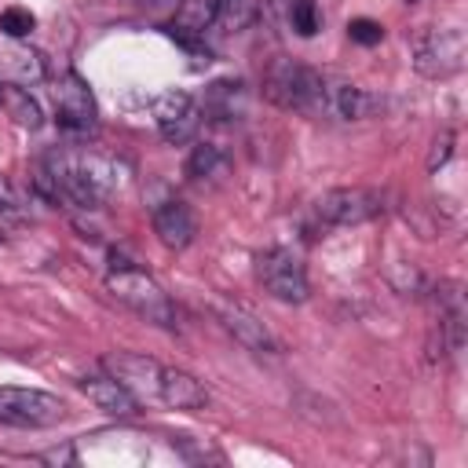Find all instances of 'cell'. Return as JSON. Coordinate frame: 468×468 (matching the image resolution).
Returning <instances> with one entry per match:
<instances>
[{
  "mask_svg": "<svg viewBox=\"0 0 468 468\" xmlns=\"http://www.w3.org/2000/svg\"><path fill=\"white\" fill-rule=\"evenodd\" d=\"M37 194L48 201H62L73 208H102L113 190L121 186V168L113 157L95 150H69L55 146L44 157V168L33 179Z\"/></svg>",
  "mask_w": 468,
  "mask_h": 468,
  "instance_id": "1",
  "label": "cell"
},
{
  "mask_svg": "<svg viewBox=\"0 0 468 468\" xmlns=\"http://www.w3.org/2000/svg\"><path fill=\"white\" fill-rule=\"evenodd\" d=\"M263 95L282 106V110H296V113H322V99H325V77L296 58H274L263 73Z\"/></svg>",
  "mask_w": 468,
  "mask_h": 468,
  "instance_id": "2",
  "label": "cell"
},
{
  "mask_svg": "<svg viewBox=\"0 0 468 468\" xmlns=\"http://www.w3.org/2000/svg\"><path fill=\"white\" fill-rule=\"evenodd\" d=\"M106 289L113 292V300H121L128 311H135L139 318H146L150 325H161V329H176V307L168 300V292L139 267L117 260L113 271L106 274Z\"/></svg>",
  "mask_w": 468,
  "mask_h": 468,
  "instance_id": "3",
  "label": "cell"
},
{
  "mask_svg": "<svg viewBox=\"0 0 468 468\" xmlns=\"http://www.w3.org/2000/svg\"><path fill=\"white\" fill-rule=\"evenodd\" d=\"M55 121H58V132L69 139H88L99 128L95 95L88 80H80L77 73H62L55 84Z\"/></svg>",
  "mask_w": 468,
  "mask_h": 468,
  "instance_id": "4",
  "label": "cell"
},
{
  "mask_svg": "<svg viewBox=\"0 0 468 468\" xmlns=\"http://www.w3.org/2000/svg\"><path fill=\"white\" fill-rule=\"evenodd\" d=\"M62 417H66V406L51 391L0 388V424H11V428H51Z\"/></svg>",
  "mask_w": 468,
  "mask_h": 468,
  "instance_id": "5",
  "label": "cell"
},
{
  "mask_svg": "<svg viewBox=\"0 0 468 468\" xmlns=\"http://www.w3.org/2000/svg\"><path fill=\"white\" fill-rule=\"evenodd\" d=\"M256 278H260V285L274 296V300H282V303H303L307 300V274H303V263H300V256L296 252H289V249H263L260 256H256Z\"/></svg>",
  "mask_w": 468,
  "mask_h": 468,
  "instance_id": "6",
  "label": "cell"
},
{
  "mask_svg": "<svg viewBox=\"0 0 468 468\" xmlns=\"http://www.w3.org/2000/svg\"><path fill=\"white\" fill-rule=\"evenodd\" d=\"M464 29L446 26V29H428L413 40V66L424 77H453L464 66Z\"/></svg>",
  "mask_w": 468,
  "mask_h": 468,
  "instance_id": "7",
  "label": "cell"
},
{
  "mask_svg": "<svg viewBox=\"0 0 468 468\" xmlns=\"http://www.w3.org/2000/svg\"><path fill=\"white\" fill-rule=\"evenodd\" d=\"M380 208H384V197L380 190H369V186H336L314 201L318 219L329 227H358L380 216Z\"/></svg>",
  "mask_w": 468,
  "mask_h": 468,
  "instance_id": "8",
  "label": "cell"
},
{
  "mask_svg": "<svg viewBox=\"0 0 468 468\" xmlns=\"http://www.w3.org/2000/svg\"><path fill=\"white\" fill-rule=\"evenodd\" d=\"M154 121H157V132L165 135V143L183 146V143H190L197 135L201 110H197L194 95H186V91H165L154 102Z\"/></svg>",
  "mask_w": 468,
  "mask_h": 468,
  "instance_id": "9",
  "label": "cell"
},
{
  "mask_svg": "<svg viewBox=\"0 0 468 468\" xmlns=\"http://www.w3.org/2000/svg\"><path fill=\"white\" fill-rule=\"evenodd\" d=\"M384 102L358 88V84H347V80H325V99H322V113H333L340 121H366L380 110Z\"/></svg>",
  "mask_w": 468,
  "mask_h": 468,
  "instance_id": "10",
  "label": "cell"
},
{
  "mask_svg": "<svg viewBox=\"0 0 468 468\" xmlns=\"http://www.w3.org/2000/svg\"><path fill=\"white\" fill-rule=\"evenodd\" d=\"M216 314H219V322H223V329L241 344V347H249V351H260V355H274L278 351V344H274V336L267 333V325L256 318V314H249L245 307H230V303H219L216 307Z\"/></svg>",
  "mask_w": 468,
  "mask_h": 468,
  "instance_id": "11",
  "label": "cell"
},
{
  "mask_svg": "<svg viewBox=\"0 0 468 468\" xmlns=\"http://www.w3.org/2000/svg\"><path fill=\"white\" fill-rule=\"evenodd\" d=\"M201 117L205 121H216V124H227V121H241L245 117V84L241 80H212L201 95Z\"/></svg>",
  "mask_w": 468,
  "mask_h": 468,
  "instance_id": "12",
  "label": "cell"
},
{
  "mask_svg": "<svg viewBox=\"0 0 468 468\" xmlns=\"http://www.w3.org/2000/svg\"><path fill=\"white\" fill-rule=\"evenodd\" d=\"M154 234L161 238L165 249H186V245L194 241V234H197L194 212H190L183 201H176V197L161 201V205L154 208Z\"/></svg>",
  "mask_w": 468,
  "mask_h": 468,
  "instance_id": "13",
  "label": "cell"
},
{
  "mask_svg": "<svg viewBox=\"0 0 468 468\" xmlns=\"http://www.w3.org/2000/svg\"><path fill=\"white\" fill-rule=\"evenodd\" d=\"M157 399L172 410H201L208 402V391L205 384L186 373V369H172V366H161V377H157Z\"/></svg>",
  "mask_w": 468,
  "mask_h": 468,
  "instance_id": "14",
  "label": "cell"
},
{
  "mask_svg": "<svg viewBox=\"0 0 468 468\" xmlns=\"http://www.w3.org/2000/svg\"><path fill=\"white\" fill-rule=\"evenodd\" d=\"M80 391L88 395V402H95L102 413L110 417H135L139 413V399L132 388H124L117 377H84Z\"/></svg>",
  "mask_w": 468,
  "mask_h": 468,
  "instance_id": "15",
  "label": "cell"
},
{
  "mask_svg": "<svg viewBox=\"0 0 468 468\" xmlns=\"http://www.w3.org/2000/svg\"><path fill=\"white\" fill-rule=\"evenodd\" d=\"M216 18H219V0H179V11L168 33L176 40H190V37H201L208 26H216Z\"/></svg>",
  "mask_w": 468,
  "mask_h": 468,
  "instance_id": "16",
  "label": "cell"
},
{
  "mask_svg": "<svg viewBox=\"0 0 468 468\" xmlns=\"http://www.w3.org/2000/svg\"><path fill=\"white\" fill-rule=\"evenodd\" d=\"M110 369L113 377L124 384V388H139L146 395H157V377H161V366L154 358H143V355H117L110 358Z\"/></svg>",
  "mask_w": 468,
  "mask_h": 468,
  "instance_id": "17",
  "label": "cell"
},
{
  "mask_svg": "<svg viewBox=\"0 0 468 468\" xmlns=\"http://www.w3.org/2000/svg\"><path fill=\"white\" fill-rule=\"evenodd\" d=\"M4 69L15 77V84H37V80H44V58H40V51H29V48H7L4 55Z\"/></svg>",
  "mask_w": 468,
  "mask_h": 468,
  "instance_id": "18",
  "label": "cell"
},
{
  "mask_svg": "<svg viewBox=\"0 0 468 468\" xmlns=\"http://www.w3.org/2000/svg\"><path fill=\"white\" fill-rule=\"evenodd\" d=\"M186 176L190 179H219L227 176V154L212 143H197L194 154L186 157Z\"/></svg>",
  "mask_w": 468,
  "mask_h": 468,
  "instance_id": "19",
  "label": "cell"
},
{
  "mask_svg": "<svg viewBox=\"0 0 468 468\" xmlns=\"http://www.w3.org/2000/svg\"><path fill=\"white\" fill-rule=\"evenodd\" d=\"M0 106H7V113H11L22 128H40V106H37V99H33L22 84H4Z\"/></svg>",
  "mask_w": 468,
  "mask_h": 468,
  "instance_id": "20",
  "label": "cell"
},
{
  "mask_svg": "<svg viewBox=\"0 0 468 468\" xmlns=\"http://www.w3.org/2000/svg\"><path fill=\"white\" fill-rule=\"evenodd\" d=\"M289 26L296 37H314L322 29V7L314 0H292L289 4Z\"/></svg>",
  "mask_w": 468,
  "mask_h": 468,
  "instance_id": "21",
  "label": "cell"
},
{
  "mask_svg": "<svg viewBox=\"0 0 468 468\" xmlns=\"http://www.w3.org/2000/svg\"><path fill=\"white\" fill-rule=\"evenodd\" d=\"M256 15H260V0H219V18L216 22H227L230 29H241Z\"/></svg>",
  "mask_w": 468,
  "mask_h": 468,
  "instance_id": "22",
  "label": "cell"
},
{
  "mask_svg": "<svg viewBox=\"0 0 468 468\" xmlns=\"http://www.w3.org/2000/svg\"><path fill=\"white\" fill-rule=\"evenodd\" d=\"M37 29V18L26 11V7H4L0 11V33L11 37V40H22Z\"/></svg>",
  "mask_w": 468,
  "mask_h": 468,
  "instance_id": "23",
  "label": "cell"
},
{
  "mask_svg": "<svg viewBox=\"0 0 468 468\" xmlns=\"http://www.w3.org/2000/svg\"><path fill=\"white\" fill-rule=\"evenodd\" d=\"M347 37L355 40V44H380L384 40V26L380 22H373V18H351L347 22Z\"/></svg>",
  "mask_w": 468,
  "mask_h": 468,
  "instance_id": "24",
  "label": "cell"
},
{
  "mask_svg": "<svg viewBox=\"0 0 468 468\" xmlns=\"http://www.w3.org/2000/svg\"><path fill=\"white\" fill-rule=\"evenodd\" d=\"M0 216H7V219H26V205H22V197H18V190L0 176Z\"/></svg>",
  "mask_w": 468,
  "mask_h": 468,
  "instance_id": "25",
  "label": "cell"
},
{
  "mask_svg": "<svg viewBox=\"0 0 468 468\" xmlns=\"http://www.w3.org/2000/svg\"><path fill=\"white\" fill-rule=\"evenodd\" d=\"M450 146H453V135H450V132H442V135L435 139L431 157H428V168H431V172H435L439 165H446V161H450Z\"/></svg>",
  "mask_w": 468,
  "mask_h": 468,
  "instance_id": "26",
  "label": "cell"
},
{
  "mask_svg": "<svg viewBox=\"0 0 468 468\" xmlns=\"http://www.w3.org/2000/svg\"><path fill=\"white\" fill-rule=\"evenodd\" d=\"M143 4H161V0H143Z\"/></svg>",
  "mask_w": 468,
  "mask_h": 468,
  "instance_id": "27",
  "label": "cell"
},
{
  "mask_svg": "<svg viewBox=\"0 0 468 468\" xmlns=\"http://www.w3.org/2000/svg\"><path fill=\"white\" fill-rule=\"evenodd\" d=\"M0 245H4V230H0Z\"/></svg>",
  "mask_w": 468,
  "mask_h": 468,
  "instance_id": "28",
  "label": "cell"
},
{
  "mask_svg": "<svg viewBox=\"0 0 468 468\" xmlns=\"http://www.w3.org/2000/svg\"><path fill=\"white\" fill-rule=\"evenodd\" d=\"M0 99H4V84H0Z\"/></svg>",
  "mask_w": 468,
  "mask_h": 468,
  "instance_id": "29",
  "label": "cell"
},
{
  "mask_svg": "<svg viewBox=\"0 0 468 468\" xmlns=\"http://www.w3.org/2000/svg\"><path fill=\"white\" fill-rule=\"evenodd\" d=\"M406 4H417V0H406Z\"/></svg>",
  "mask_w": 468,
  "mask_h": 468,
  "instance_id": "30",
  "label": "cell"
}]
</instances>
